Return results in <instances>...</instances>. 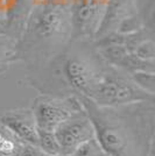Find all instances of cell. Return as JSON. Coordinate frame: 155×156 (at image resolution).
Masks as SVG:
<instances>
[{"label": "cell", "mask_w": 155, "mask_h": 156, "mask_svg": "<svg viewBox=\"0 0 155 156\" xmlns=\"http://www.w3.org/2000/svg\"><path fill=\"white\" fill-rule=\"evenodd\" d=\"M77 97L109 155L154 156V100L100 107L83 94Z\"/></svg>", "instance_id": "obj_1"}, {"label": "cell", "mask_w": 155, "mask_h": 156, "mask_svg": "<svg viewBox=\"0 0 155 156\" xmlns=\"http://www.w3.org/2000/svg\"><path fill=\"white\" fill-rule=\"evenodd\" d=\"M71 36L70 0H45L27 16L12 62L23 61L38 70L63 52Z\"/></svg>", "instance_id": "obj_2"}, {"label": "cell", "mask_w": 155, "mask_h": 156, "mask_svg": "<svg viewBox=\"0 0 155 156\" xmlns=\"http://www.w3.org/2000/svg\"><path fill=\"white\" fill-rule=\"evenodd\" d=\"M107 65L98 51L85 54L65 50L42 68H48L56 72L52 76L59 80L58 92H62L61 97H64L85 96Z\"/></svg>", "instance_id": "obj_3"}, {"label": "cell", "mask_w": 155, "mask_h": 156, "mask_svg": "<svg viewBox=\"0 0 155 156\" xmlns=\"http://www.w3.org/2000/svg\"><path fill=\"white\" fill-rule=\"evenodd\" d=\"M85 97L100 107H116L155 100V94L143 91L131 79L127 72L112 65L106 66Z\"/></svg>", "instance_id": "obj_4"}, {"label": "cell", "mask_w": 155, "mask_h": 156, "mask_svg": "<svg viewBox=\"0 0 155 156\" xmlns=\"http://www.w3.org/2000/svg\"><path fill=\"white\" fill-rule=\"evenodd\" d=\"M31 110L38 129L55 132L58 125L84 108L77 96L57 97L42 93L33 100Z\"/></svg>", "instance_id": "obj_5"}, {"label": "cell", "mask_w": 155, "mask_h": 156, "mask_svg": "<svg viewBox=\"0 0 155 156\" xmlns=\"http://www.w3.org/2000/svg\"><path fill=\"white\" fill-rule=\"evenodd\" d=\"M107 2L109 0H70L72 41L95 40Z\"/></svg>", "instance_id": "obj_6"}, {"label": "cell", "mask_w": 155, "mask_h": 156, "mask_svg": "<svg viewBox=\"0 0 155 156\" xmlns=\"http://www.w3.org/2000/svg\"><path fill=\"white\" fill-rule=\"evenodd\" d=\"M54 134L59 144L61 155L70 156L79 144L96 137V130L86 112L82 111L58 125Z\"/></svg>", "instance_id": "obj_7"}, {"label": "cell", "mask_w": 155, "mask_h": 156, "mask_svg": "<svg viewBox=\"0 0 155 156\" xmlns=\"http://www.w3.org/2000/svg\"><path fill=\"white\" fill-rule=\"evenodd\" d=\"M0 124L18 140L38 147V127L31 108L7 111L0 118Z\"/></svg>", "instance_id": "obj_8"}, {"label": "cell", "mask_w": 155, "mask_h": 156, "mask_svg": "<svg viewBox=\"0 0 155 156\" xmlns=\"http://www.w3.org/2000/svg\"><path fill=\"white\" fill-rule=\"evenodd\" d=\"M136 2L138 0H109L103 21L99 26L95 40L100 39L111 33H116L124 20L138 13Z\"/></svg>", "instance_id": "obj_9"}, {"label": "cell", "mask_w": 155, "mask_h": 156, "mask_svg": "<svg viewBox=\"0 0 155 156\" xmlns=\"http://www.w3.org/2000/svg\"><path fill=\"white\" fill-rule=\"evenodd\" d=\"M15 44L16 41H14L11 36L0 34V72L5 71L8 65L12 63L15 52Z\"/></svg>", "instance_id": "obj_10"}, {"label": "cell", "mask_w": 155, "mask_h": 156, "mask_svg": "<svg viewBox=\"0 0 155 156\" xmlns=\"http://www.w3.org/2000/svg\"><path fill=\"white\" fill-rule=\"evenodd\" d=\"M38 147L41 151L49 155H61V148L54 132H47V130L38 129Z\"/></svg>", "instance_id": "obj_11"}, {"label": "cell", "mask_w": 155, "mask_h": 156, "mask_svg": "<svg viewBox=\"0 0 155 156\" xmlns=\"http://www.w3.org/2000/svg\"><path fill=\"white\" fill-rule=\"evenodd\" d=\"M70 156H109V154L103 149L97 137H92L79 144Z\"/></svg>", "instance_id": "obj_12"}, {"label": "cell", "mask_w": 155, "mask_h": 156, "mask_svg": "<svg viewBox=\"0 0 155 156\" xmlns=\"http://www.w3.org/2000/svg\"><path fill=\"white\" fill-rule=\"evenodd\" d=\"M131 79L143 91L155 94V72L136 71L128 73Z\"/></svg>", "instance_id": "obj_13"}, {"label": "cell", "mask_w": 155, "mask_h": 156, "mask_svg": "<svg viewBox=\"0 0 155 156\" xmlns=\"http://www.w3.org/2000/svg\"><path fill=\"white\" fill-rule=\"evenodd\" d=\"M133 54L138 57L147 61H154L155 58V43L154 39H148L138 44L133 50Z\"/></svg>", "instance_id": "obj_14"}, {"label": "cell", "mask_w": 155, "mask_h": 156, "mask_svg": "<svg viewBox=\"0 0 155 156\" xmlns=\"http://www.w3.org/2000/svg\"><path fill=\"white\" fill-rule=\"evenodd\" d=\"M41 156H62V155H49V154H45V153L42 151V154H41Z\"/></svg>", "instance_id": "obj_15"}, {"label": "cell", "mask_w": 155, "mask_h": 156, "mask_svg": "<svg viewBox=\"0 0 155 156\" xmlns=\"http://www.w3.org/2000/svg\"><path fill=\"white\" fill-rule=\"evenodd\" d=\"M109 156H112V155H109Z\"/></svg>", "instance_id": "obj_16"}]
</instances>
